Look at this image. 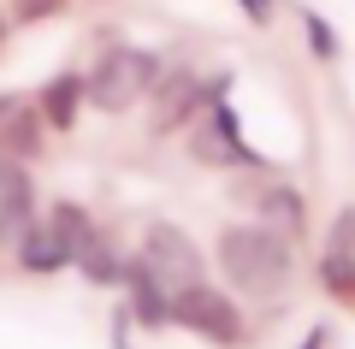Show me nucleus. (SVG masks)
Instances as JSON below:
<instances>
[{
  "mask_svg": "<svg viewBox=\"0 0 355 349\" xmlns=\"http://www.w3.org/2000/svg\"><path fill=\"white\" fill-rule=\"evenodd\" d=\"M77 107H83V77H77V71H60L48 89H42V101H36V112L48 119L53 130L77 125Z\"/></svg>",
  "mask_w": 355,
  "mask_h": 349,
  "instance_id": "nucleus-13",
  "label": "nucleus"
},
{
  "mask_svg": "<svg viewBox=\"0 0 355 349\" xmlns=\"http://www.w3.org/2000/svg\"><path fill=\"white\" fill-rule=\"evenodd\" d=\"M137 266L166 290V296H178V290H190V284L207 278L202 249L190 243V231H178V225H166V219L148 225V237H142V249H137Z\"/></svg>",
  "mask_w": 355,
  "mask_h": 349,
  "instance_id": "nucleus-4",
  "label": "nucleus"
},
{
  "mask_svg": "<svg viewBox=\"0 0 355 349\" xmlns=\"http://www.w3.org/2000/svg\"><path fill=\"white\" fill-rule=\"evenodd\" d=\"M190 154L202 166H261V154L243 142V125H237V112H231L225 95L207 101V119L190 130Z\"/></svg>",
  "mask_w": 355,
  "mask_h": 349,
  "instance_id": "nucleus-5",
  "label": "nucleus"
},
{
  "mask_svg": "<svg viewBox=\"0 0 355 349\" xmlns=\"http://www.w3.org/2000/svg\"><path fill=\"white\" fill-rule=\"evenodd\" d=\"M154 77H160V60L148 48H107L83 77V101H95L101 112H125L154 89Z\"/></svg>",
  "mask_w": 355,
  "mask_h": 349,
  "instance_id": "nucleus-2",
  "label": "nucleus"
},
{
  "mask_svg": "<svg viewBox=\"0 0 355 349\" xmlns=\"http://www.w3.org/2000/svg\"><path fill=\"white\" fill-rule=\"evenodd\" d=\"M219 273L243 296H279L296 273V243L272 225H225L219 231Z\"/></svg>",
  "mask_w": 355,
  "mask_h": 349,
  "instance_id": "nucleus-1",
  "label": "nucleus"
},
{
  "mask_svg": "<svg viewBox=\"0 0 355 349\" xmlns=\"http://www.w3.org/2000/svg\"><path fill=\"white\" fill-rule=\"evenodd\" d=\"M249 207L261 213V225L284 231L291 243L308 231V201H302V189H296V184H279V178H272V184H254L249 189Z\"/></svg>",
  "mask_w": 355,
  "mask_h": 349,
  "instance_id": "nucleus-8",
  "label": "nucleus"
},
{
  "mask_svg": "<svg viewBox=\"0 0 355 349\" xmlns=\"http://www.w3.org/2000/svg\"><path fill=\"white\" fill-rule=\"evenodd\" d=\"M30 207H36L30 172H24L18 160H6V154H0V219L12 225V231H24V225H30Z\"/></svg>",
  "mask_w": 355,
  "mask_h": 349,
  "instance_id": "nucleus-11",
  "label": "nucleus"
},
{
  "mask_svg": "<svg viewBox=\"0 0 355 349\" xmlns=\"http://www.w3.org/2000/svg\"><path fill=\"white\" fill-rule=\"evenodd\" d=\"M231 77H214V83H202L196 71H172V77H154V130H178L184 119H196V107H207L214 95H225Z\"/></svg>",
  "mask_w": 355,
  "mask_h": 349,
  "instance_id": "nucleus-6",
  "label": "nucleus"
},
{
  "mask_svg": "<svg viewBox=\"0 0 355 349\" xmlns=\"http://www.w3.org/2000/svg\"><path fill=\"white\" fill-rule=\"evenodd\" d=\"M326 343H331V325H308V337L296 349H326Z\"/></svg>",
  "mask_w": 355,
  "mask_h": 349,
  "instance_id": "nucleus-18",
  "label": "nucleus"
},
{
  "mask_svg": "<svg viewBox=\"0 0 355 349\" xmlns=\"http://www.w3.org/2000/svg\"><path fill=\"white\" fill-rule=\"evenodd\" d=\"M296 24H302V42H308V53H314L320 65H338V60H343V36L314 12V6H302V12H296Z\"/></svg>",
  "mask_w": 355,
  "mask_h": 349,
  "instance_id": "nucleus-15",
  "label": "nucleus"
},
{
  "mask_svg": "<svg viewBox=\"0 0 355 349\" xmlns=\"http://www.w3.org/2000/svg\"><path fill=\"white\" fill-rule=\"evenodd\" d=\"M65 0H18V24H36V18H53Z\"/></svg>",
  "mask_w": 355,
  "mask_h": 349,
  "instance_id": "nucleus-16",
  "label": "nucleus"
},
{
  "mask_svg": "<svg viewBox=\"0 0 355 349\" xmlns=\"http://www.w3.org/2000/svg\"><path fill=\"white\" fill-rule=\"evenodd\" d=\"M0 36H6V30H0Z\"/></svg>",
  "mask_w": 355,
  "mask_h": 349,
  "instance_id": "nucleus-21",
  "label": "nucleus"
},
{
  "mask_svg": "<svg viewBox=\"0 0 355 349\" xmlns=\"http://www.w3.org/2000/svg\"><path fill=\"white\" fill-rule=\"evenodd\" d=\"M77 266H83L95 284H119V278H125V261L113 255V243H107L101 231H89V237H83V249H77Z\"/></svg>",
  "mask_w": 355,
  "mask_h": 349,
  "instance_id": "nucleus-14",
  "label": "nucleus"
},
{
  "mask_svg": "<svg viewBox=\"0 0 355 349\" xmlns=\"http://www.w3.org/2000/svg\"><path fill=\"white\" fill-rule=\"evenodd\" d=\"M172 325H184V332H196V337H207L214 349H237L243 343V308L225 296L219 284H190V290H178L172 296Z\"/></svg>",
  "mask_w": 355,
  "mask_h": 349,
  "instance_id": "nucleus-3",
  "label": "nucleus"
},
{
  "mask_svg": "<svg viewBox=\"0 0 355 349\" xmlns=\"http://www.w3.org/2000/svg\"><path fill=\"white\" fill-rule=\"evenodd\" d=\"M71 261H77V249L53 231L48 219L18 231V266H24V273H60V266H71Z\"/></svg>",
  "mask_w": 355,
  "mask_h": 349,
  "instance_id": "nucleus-9",
  "label": "nucleus"
},
{
  "mask_svg": "<svg viewBox=\"0 0 355 349\" xmlns=\"http://www.w3.org/2000/svg\"><path fill=\"white\" fill-rule=\"evenodd\" d=\"M237 6L249 24H272V12H279V0H237Z\"/></svg>",
  "mask_w": 355,
  "mask_h": 349,
  "instance_id": "nucleus-17",
  "label": "nucleus"
},
{
  "mask_svg": "<svg viewBox=\"0 0 355 349\" xmlns=\"http://www.w3.org/2000/svg\"><path fill=\"white\" fill-rule=\"evenodd\" d=\"M36 148H42V112L30 101H18L6 112V125H0V154L6 160H36Z\"/></svg>",
  "mask_w": 355,
  "mask_h": 349,
  "instance_id": "nucleus-12",
  "label": "nucleus"
},
{
  "mask_svg": "<svg viewBox=\"0 0 355 349\" xmlns=\"http://www.w3.org/2000/svg\"><path fill=\"white\" fill-rule=\"evenodd\" d=\"M320 284L331 296L355 302V207H343L326 231V255H320Z\"/></svg>",
  "mask_w": 355,
  "mask_h": 349,
  "instance_id": "nucleus-7",
  "label": "nucleus"
},
{
  "mask_svg": "<svg viewBox=\"0 0 355 349\" xmlns=\"http://www.w3.org/2000/svg\"><path fill=\"white\" fill-rule=\"evenodd\" d=\"M119 284L130 290V314H137L142 325H172V296H166L137 261H125V278H119Z\"/></svg>",
  "mask_w": 355,
  "mask_h": 349,
  "instance_id": "nucleus-10",
  "label": "nucleus"
},
{
  "mask_svg": "<svg viewBox=\"0 0 355 349\" xmlns=\"http://www.w3.org/2000/svg\"><path fill=\"white\" fill-rule=\"evenodd\" d=\"M6 237H12V225H6V219H0V243H6Z\"/></svg>",
  "mask_w": 355,
  "mask_h": 349,
  "instance_id": "nucleus-20",
  "label": "nucleus"
},
{
  "mask_svg": "<svg viewBox=\"0 0 355 349\" xmlns=\"http://www.w3.org/2000/svg\"><path fill=\"white\" fill-rule=\"evenodd\" d=\"M18 107V95H0V125H6V112Z\"/></svg>",
  "mask_w": 355,
  "mask_h": 349,
  "instance_id": "nucleus-19",
  "label": "nucleus"
}]
</instances>
